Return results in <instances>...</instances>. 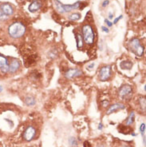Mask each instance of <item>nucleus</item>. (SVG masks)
Returning a JSON list of instances; mask_svg holds the SVG:
<instances>
[{
    "mask_svg": "<svg viewBox=\"0 0 146 147\" xmlns=\"http://www.w3.org/2000/svg\"><path fill=\"white\" fill-rule=\"evenodd\" d=\"M26 32V27L21 23H14L8 27V34L13 38L23 37Z\"/></svg>",
    "mask_w": 146,
    "mask_h": 147,
    "instance_id": "f257e3e1",
    "label": "nucleus"
},
{
    "mask_svg": "<svg viewBox=\"0 0 146 147\" xmlns=\"http://www.w3.org/2000/svg\"><path fill=\"white\" fill-rule=\"evenodd\" d=\"M54 5H55V8L61 14H64V13H69L75 9H78L80 7L81 3L77 2L76 3L73 4V5H64L60 3L58 0H54Z\"/></svg>",
    "mask_w": 146,
    "mask_h": 147,
    "instance_id": "f03ea898",
    "label": "nucleus"
},
{
    "mask_svg": "<svg viewBox=\"0 0 146 147\" xmlns=\"http://www.w3.org/2000/svg\"><path fill=\"white\" fill-rule=\"evenodd\" d=\"M82 38L88 45L93 44L94 42V33L93 28L90 25H85L82 27Z\"/></svg>",
    "mask_w": 146,
    "mask_h": 147,
    "instance_id": "7ed1b4c3",
    "label": "nucleus"
},
{
    "mask_svg": "<svg viewBox=\"0 0 146 147\" xmlns=\"http://www.w3.org/2000/svg\"><path fill=\"white\" fill-rule=\"evenodd\" d=\"M129 48L132 52L134 53L137 56H142L144 54V47L141 45L140 41L137 38H133L130 41Z\"/></svg>",
    "mask_w": 146,
    "mask_h": 147,
    "instance_id": "20e7f679",
    "label": "nucleus"
},
{
    "mask_svg": "<svg viewBox=\"0 0 146 147\" xmlns=\"http://www.w3.org/2000/svg\"><path fill=\"white\" fill-rule=\"evenodd\" d=\"M110 75H111V66H103L99 72V79L101 81H106L109 79Z\"/></svg>",
    "mask_w": 146,
    "mask_h": 147,
    "instance_id": "39448f33",
    "label": "nucleus"
},
{
    "mask_svg": "<svg viewBox=\"0 0 146 147\" xmlns=\"http://www.w3.org/2000/svg\"><path fill=\"white\" fill-rule=\"evenodd\" d=\"M36 134V130L34 126H29L25 130V131L23 133V138L26 141H31L34 139V138L35 137Z\"/></svg>",
    "mask_w": 146,
    "mask_h": 147,
    "instance_id": "423d86ee",
    "label": "nucleus"
},
{
    "mask_svg": "<svg viewBox=\"0 0 146 147\" xmlns=\"http://www.w3.org/2000/svg\"><path fill=\"white\" fill-rule=\"evenodd\" d=\"M119 95L124 99H129L132 96V88L129 85H125L119 91Z\"/></svg>",
    "mask_w": 146,
    "mask_h": 147,
    "instance_id": "0eeeda50",
    "label": "nucleus"
},
{
    "mask_svg": "<svg viewBox=\"0 0 146 147\" xmlns=\"http://www.w3.org/2000/svg\"><path fill=\"white\" fill-rule=\"evenodd\" d=\"M0 10L3 12L5 15L10 17L14 14V8L9 3H3L0 6Z\"/></svg>",
    "mask_w": 146,
    "mask_h": 147,
    "instance_id": "6e6552de",
    "label": "nucleus"
},
{
    "mask_svg": "<svg viewBox=\"0 0 146 147\" xmlns=\"http://www.w3.org/2000/svg\"><path fill=\"white\" fill-rule=\"evenodd\" d=\"M9 70V64L7 62V59L3 55L0 54V70L2 73L6 74Z\"/></svg>",
    "mask_w": 146,
    "mask_h": 147,
    "instance_id": "1a4fd4ad",
    "label": "nucleus"
},
{
    "mask_svg": "<svg viewBox=\"0 0 146 147\" xmlns=\"http://www.w3.org/2000/svg\"><path fill=\"white\" fill-rule=\"evenodd\" d=\"M82 75V71L78 70V69H70L66 73V77L69 79H71L76 77H78Z\"/></svg>",
    "mask_w": 146,
    "mask_h": 147,
    "instance_id": "9d476101",
    "label": "nucleus"
},
{
    "mask_svg": "<svg viewBox=\"0 0 146 147\" xmlns=\"http://www.w3.org/2000/svg\"><path fill=\"white\" fill-rule=\"evenodd\" d=\"M42 7V2L40 0H34L33 1L30 5L29 6V11H30L31 13H34V12L38 11L40 8Z\"/></svg>",
    "mask_w": 146,
    "mask_h": 147,
    "instance_id": "9b49d317",
    "label": "nucleus"
},
{
    "mask_svg": "<svg viewBox=\"0 0 146 147\" xmlns=\"http://www.w3.org/2000/svg\"><path fill=\"white\" fill-rule=\"evenodd\" d=\"M20 67V62L19 60H16V59H13L11 62V63L9 65V70L8 72L10 73H15L16 72Z\"/></svg>",
    "mask_w": 146,
    "mask_h": 147,
    "instance_id": "f8f14e48",
    "label": "nucleus"
},
{
    "mask_svg": "<svg viewBox=\"0 0 146 147\" xmlns=\"http://www.w3.org/2000/svg\"><path fill=\"white\" fill-rule=\"evenodd\" d=\"M125 108V106L124 104L121 103H116V104H113L112 106L109 107V109L107 111V114H110V113H114L117 110H121V109H123Z\"/></svg>",
    "mask_w": 146,
    "mask_h": 147,
    "instance_id": "ddd939ff",
    "label": "nucleus"
},
{
    "mask_svg": "<svg viewBox=\"0 0 146 147\" xmlns=\"http://www.w3.org/2000/svg\"><path fill=\"white\" fill-rule=\"evenodd\" d=\"M120 66L121 69H125V70H131L132 66H133V63L129 61H123L120 64Z\"/></svg>",
    "mask_w": 146,
    "mask_h": 147,
    "instance_id": "4468645a",
    "label": "nucleus"
},
{
    "mask_svg": "<svg viewBox=\"0 0 146 147\" xmlns=\"http://www.w3.org/2000/svg\"><path fill=\"white\" fill-rule=\"evenodd\" d=\"M135 119V113L134 112H131L129 116L128 117V118L125 121V123H126V126H130L133 123Z\"/></svg>",
    "mask_w": 146,
    "mask_h": 147,
    "instance_id": "2eb2a0df",
    "label": "nucleus"
},
{
    "mask_svg": "<svg viewBox=\"0 0 146 147\" xmlns=\"http://www.w3.org/2000/svg\"><path fill=\"white\" fill-rule=\"evenodd\" d=\"M76 39H77V46H78V48L82 47L83 46L82 36L81 34H76Z\"/></svg>",
    "mask_w": 146,
    "mask_h": 147,
    "instance_id": "dca6fc26",
    "label": "nucleus"
},
{
    "mask_svg": "<svg viewBox=\"0 0 146 147\" xmlns=\"http://www.w3.org/2000/svg\"><path fill=\"white\" fill-rule=\"evenodd\" d=\"M25 102L27 106H34L35 104V99L32 97H27V98L25 99Z\"/></svg>",
    "mask_w": 146,
    "mask_h": 147,
    "instance_id": "f3484780",
    "label": "nucleus"
},
{
    "mask_svg": "<svg viewBox=\"0 0 146 147\" xmlns=\"http://www.w3.org/2000/svg\"><path fill=\"white\" fill-rule=\"evenodd\" d=\"M81 18V15L78 14V13H74V14H72L70 15L69 17H68V19H70V20H72V21H76V20H78Z\"/></svg>",
    "mask_w": 146,
    "mask_h": 147,
    "instance_id": "a211bd4d",
    "label": "nucleus"
},
{
    "mask_svg": "<svg viewBox=\"0 0 146 147\" xmlns=\"http://www.w3.org/2000/svg\"><path fill=\"white\" fill-rule=\"evenodd\" d=\"M139 102H140V105L142 108V110L145 112V98H141L139 99Z\"/></svg>",
    "mask_w": 146,
    "mask_h": 147,
    "instance_id": "6ab92c4d",
    "label": "nucleus"
},
{
    "mask_svg": "<svg viewBox=\"0 0 146 147\" xmlns=\"http://www.w3.org/2000/svg\"><path fill=\"white\" fill-rule=\"evenodd\" d=\"M140 131H141V134L143 137V139L145 138V123H142L140 126Z\"/></svg>",
    "mask_w": 146,
    "mask_h": 147,
    "instance_id": "aec40b11",
    "label": "nucleus"
},
{
    "mask_svg": "<svg viewBox=\"0 0 146 147\" xmlns=\"http://www.w3.org/2000/svg\"><path fill=\"white\" fill-rule=\"evenodd\" d=\"M8 19H9V17L7 16V15L4 14L3 12L0 10V21H6Z\"/></svg>",
    "mask_w": 146,
    "mask_h": 147,
    "instance_id": "412c9836",
    "label": "nucleus"
},
{
    "mask_svg": "<svg viewBox=\"0 0 146 147\" xmlns=\"http://www.w3.org/2000/svg\"><path fill=\"white\" fill-rule=\"evenodd\" d=\"M70 142L72 146H76L77 145H78V142H77V140L75 139L74 138H72L70 139Z\"/></svg>",
    "mask_w": 146,
    "mask_h": 147,
    "instance_id": "4be33fe9",
    "label": "nucleus"
},
{
    "mask_svg": "<svg viewBox=\"0 0 146 147\" xmlns=\"http://www.w3.org/2000/svg\"><path fill=\"white\" fill-rule=\"evenodd\" d=\"M117 147H132L130 145H129V144L127 143H125V142H121V143H120L118 146H117Z\"/></svg>",
    "mask_w": 146,
    "mask_h": 147,
    "instance_id": "5701e85b",
    "label": "nucleus"
},
{
    "mask_svg": "<svg viewBox=\"0 0 146 147\" xmlns=\"http://www.w3.org/2000/svg\"><path fill=\"white\" fill-rule=\"evenodd\" d=\"M101 105L104 106V107H106V106L109 105V102L108 101H103V102H101Z\"/></svg>",
    "mask_w": 146,
    "mask_h": 147,
    "instance_id": "b1692460",
    "label": "nucleus"
},
{
    "mask_svg": "<svg viewBox=\"0 0 146 147\" xmlns=\"http://www.w3.org/2000/svg\"><path fill=\"white\" fill-rule=\"evenodd\" d=\"M105 22L106 23V24H107V25H108L109 27H112V26H113V23H111V22H109L108 19H105Z\"/></svg>",
    "mask_w": 146,
    "mask_h": 147,
    "instance_id": "393cba45",
    "label": "nucleus"
},
{
    "mask_svg": "<svg viewBox=\"0 0 146 147\" xmlns=\"http://www.w3.org/2000/svg\"><path fill=\"white\" fill-rule=\"evenodd\" d=\"M121 19H122V15H121L119 18H117V19H115V20H114V22H113V23H117V22H118V21H119V20H120Z\"/></svg>",
    "mask_w": 146,
    "mask_h": 147,
    "instance_id": "a878e982",
    "label": "nucleus"
},
{
    "mask_svg": "<svg viewBox=\"0 0 146 147\" xmlns=\"http://www.w3.org/2000/svg\"><path fill=\"white\" fill-rule=\"evenodd\" d=\"M109 3V0H106V1H105V2H104V3H103V5H102V6H103V7H106V6H108Z\"/></svg>",
    "mask_w": 146,
    "mask_h": 147,
    "instance_id": "bb28decb",
    "label": "nucleus"
},
{
    "mask_svg": "<svg viewBox=\"0 0 146 147\" xmlns=\"http://www.w3.org/2000/svg\"><path fill=\"white\" fill-rule=\"evenodd\" d=\"M94 63H93V64L90 65V66H87V69H89V70H92V69L94 68Z\"/></svg>",
    "mask_w": 146,
    "mask_h": 147,
    "instance_id": "cd10ccee",
    "label": "nucleus"
},
{
    "mask_svg": "<svg viewBox=\"0 0 146 147\" xmlns=\"http://www.w3.org/2000/svg\"><path fill=\"white\" fill-rule=\"evenodd\" d=\"M102 30H103V31H105L106 33H109V30H108V29H107V28H106V27H102Z\"/></svg>",
    "mask_w": 146,
    "mask_h": 147,
    "instance_id": "c85d7f7f",
    "label": "nucleus"
},
{
    "mask_svg": "<svg viewBox=\"0 0 146 147\" xmlns=\"http://www.w3.org/2000/svg\"><path fill=\"white\" fill-rule=\"evenodd\" d=\"M98 129H99V130H101V129H102V124H101V123H100V126H99Z\"/></svg>",
    "mask_w": 146,
    "mask_h": 147,
    "instance_id": "c756f323",
    "label": "nucleus"
},
{
    "mask_svg": "<svg viewBox=\"0 0 146 147\" xmlns=\"http://www.w3.org/2000/svg\"><path fill=\"white\" fill-rule=\"evenodd\" d=\"M109 19H112L113 18V15H111V14H110V15H109Z\"/></svg>",
    "mask_w": 146,
    "mask_h": 147,
    "instance_id": "7c9ffc66",
    "label": "nucleus"
},
{
    "mask_svg": "<svg viewBox=\"0 0 146 147\" xmlns=\"http://www.w3.org/2000/svg\"><path fill=\"white\" fill-rule=\"evenodd\" d=\"M3 91V87L0 86V92H1V91Z\"/></svg>",
    "mask_w": 146,
    "mask_h": 147,
    "instance_id": "2f4dec72",
    "label": "nucleus"
},
{
    "mask_svg": "<svg viewBox=\"0 0 146 147\" xmlns=\"http://www.w3.org/2000/svg\"><path fill=\"white\" fill-rule=\"evenodd\" d=\"M98 147H104V146H99Z\"/></svg>",
    "mask_w": 146,
    "mask_h": 147,
    "instance_id": "473e14b6",
    "label": "nucleus"
}]
</instances>
